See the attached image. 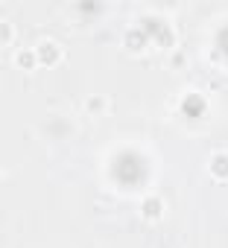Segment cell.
I'll use <instances>...</instances> for the list:
<instances>
[{"mask_svg":"<svg viewBox=\"0 0 228 248\" xmlns=\"http://www.w3.org/2000/svg\"><path fill=\"white\" fill-rule=\"evenodd\" d=\"M211 172H213L216 178H228V155H216V158L211 161Z\"/></svg>","mask_w":228,"mask_h":248,"instance_id":"obj_1","label":"cell"},{"mask_svg":"<svg viewBox=\"0 0 228 248\" xmlns=\"http://www.w3.org/2000/svg\"><path fill=\"white\" fill-rule=\"evenodd\" d=\"M144 216L147 219H158L161 216V202L158 199H147L144 202Z\"/></svg>","mask_w":228,"mask_h":248,"instance_id":"obj_2","label":"cell"},{"mask_svg":"<svg viewBox=\"0 0 228 248\" xmlns=\"http://www.w3.org/2000/svg\"><path fill=\"white\" fill-rule=\"evenodd\" d=\"M184 108H187V114H196V111H205V102H199V99H187Z\"/></svg>","mask_w":228,"mask_h":248,"instance_id":"obj_3","label":"cell"},{"mask_svg":"<svg viewBox=\"0 0 228 248\" xmlns=\"http://www.w3.org/2000/svg\"><path fill=\"white\" fill-rule=\"evenodd\" d=\"M41 53H44V62H53V59H56V50H53V44H44V47H41Z\"/></svg>","mask_w":228,"mask_h":248,"instance_id":"obj_4","label":"cell"},{"mask_svg":"<svg viewBox=\"0 0 228 248\" xmlns=\"http://www.w3.org/2000/svg\"><path fill=\"white\" fill-rule=\"evenodd\" d=\"M219 47H222V50H228V30H222V32H219Z\"/></svg>","mask_w":228,"mask_h":248,"instance_id":"obj_5","label":"cell"}]
</instances>
